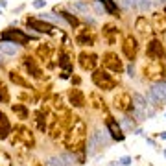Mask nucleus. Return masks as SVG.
<instances>
[{"instance_id": "nucleus-1", "label": "nucleus", "mask_w": 166, "mask_h": 166, "mask_svg": "<svg viewBox=\"0 0 166 166\" xmlns=\"http://www.w3.org/2000/svg\"><path fill=\"white\" fill-rule=\"evenodd\" d=\"M87 137V126L83 120H74L72 127L68 129L65 137V146L68 150H81L83 148V142Z\"/></svg>"}, {"instance_id": "nucleus-2", "label": "nucleus", "mask_w": 166, "mask_h": 166, "mask_svg": "<svg viewBox=\"0 0 166 166\" xmlns=\"http://www.w3.org/2000/svg\"><path fill=\"white\" fill-rule=\"evenodd\" d=\"M13 146H24V148H33V144H35V138H33V133L28 129V127H24V126H19V127H15V131H13Z\"/></svg>"}, {"instance_id": "nucleus-3", "label": "nucleus", "mask_w": 166, "mask_h": 166, "mask_svg": "<svg viewBox=\"0 0 166 166\" xmlns=\"http://www.w3.org/2000/svg\"><path fill=\"white\" fill-rule=\"evenodd\" d=\"M92 81L98 89H103V91H113L116 87V81L111 77V74H107L103 70H94L92 72Z\"/></svg>"}, {"instance_id": "nucleus-4", "label": "nucleus", "mask_w": 166, "mask_h": 166, "mask_svg": "<svg viewBox=\"0 0 166 166\" xmlns=\"http://www.w3.org/2000/svg\"><path fill=\"white\" fill-rule=\"evenodd\" d=\"M146 77L151 81H161L164 80V63L159 59H151L146 65Z\"/></svg>"}, {"instance_id": "nucleus-5", "label": "nucleus", "mask_w": 166, "mask_h": 166, "mask_svg": "<svg viewBox=\"0 0 166 166\" xmlns=\"http://www.w3.org/2000/svg\"><path fill=\"white\" fill-rule=\"evenodd\" d=\"M0 41H9V42H15V44H24L30 41V37L26 33H22L20 30H7L0 35Z\"/></svg>"}, {"instance_id": "nucleus-6", "label": "nucleus", "mask_w": 166, "mask_h": 166, "mask_svg": "<svg viewBox=\"0 0 166 166\" xmlns=\"http://www.w3.org/2000/svg\"><path fill=\"white\" fill-rule=\"evenodd\" d=\"M26 24L31 28V30H35L39 33H54V26L48 24L46 20H42V19H26Z\"/></svg>"}, {"instance_id": "nucleus-7", "label": "nucleus", "mask_w": 166, "mask_h": 166, "mask_svg": "<svg viewBox=\"0 0 166 166\" xmlns=\"http://www.w3.org/2000/svg\"><path fill=\"white\" fill-rule=\"evenodd\" d=\"M115 107L118 111H124V113H129L133 109V100H131V94L127 92H120L118 96H115Z\"/></svg>"}, {"instance_id": "nucleus-8", "label": "nucleus", "mask_w": 166, "mask_h": 166, "mask_svg": "<svg viewBox=\"0 0 166 166\" xmlns=\"http://www.w3.org/2000/svg\"><path fill=\"white\" fill-rule=\"evenodd\" d=\"M105 124H107V129H109V133H111V137H113L115 140L122 142V140L126 138V135L122 133V127L118 126V122H116L113 116H107V118H105Z\"/></svg>"}, {"instance_id": "nucleus-9", "label": "nucleus", "mask_w": 166, "mask_h": 166, "mask_svg": "<svg viewBox=\"0 0 166 166\" xmlns=\"http://www.w3.org/2000/svg\"><path fill=\"white\" fill-rule=\"evenodd\" d=\"M103 65L107 66L109 70H113V72H122V68H124V66H122V61L118 59V55L116 54H113V52H109V54H105L103 55Z\"/></svg>"}, {"instance_id": "nucleus-10", "label": "nucleus", "mask_w": 166, "mask_h": 166, "mask_svg": "<svg viewBox=\"0 0 166 166\" xmlns=\"http://www.w3.org/2000/svg\"><path fill=\"white\" fill-rule=\"evenodd\" d=\"M146 54H148L150 59H159V61H162V59H164V46H162L159 41H151V42L148 44Z\"/></svg>"}, {"instance_id": "nucleus-11", "label": "nucleus", "mask_w": 166, "mask_h": 166, "mask_svg": "<svg viewBox=\"0 0 166 166\" xmlns=\"http://www.w3.org/2000/svg\"><path fill=\"white\" fill-rule=\"evenodd\" d=\"M122 50H124L126 57L133 61V59H135V55H137V39L133 35H127L124 39V44H122Z\"/></svg>"}, {"instance_id": "nucleus-12", "label": "nucleus", "mask_w": 166, "mask_h": 166, "mask_svg": "<svg viewBox=\"0 0 166 166\" xmlns=\"http://www.w3.org/2000/svg\"><path fill=\"white\" fill-rule=\"evenodd\" d=\"M96 63H98V57H96V55H89V54H81L80 55V65H81V68L83 70H89V68H94V66H96Z\"/></svg>"}, {"instance_id": "nucleus-13", "label": "nucleus", "mask_w": 166, "mask_h": 166, "mask_svg": "<svg viewBox=\"0 0 166 166\" xmlns=\"http://www.w3.org/2000/svg\"><path fill=\"white\" fill-rule=\"evenodd\" d=\"M151 92H153V96L159 100V102L164 105V102H166V81H159V83H155L153 85V89H151Z\"/></svg>"}, {"instance_id": "nucleus-14", "label": "nucleus", "mask_w": 166, "mask_h": 166, "mask_svg": "<svg viewBox=\"0 0 166 166\" xmlns=\"http://www.w3.org/2000/svg\"><path fill=\"white\" fill-rule=\"evenodd\" d=\"M9 133H11V124H9V120L7 116L0 111V140H4L9 137Z\"/></svg>"}, {"instance_id": "nucleus-15", "label": "nucleus", "mask_w": 166, "mask_h": 166, "mask_svg": "<svg viewBox=\"0 0 166 166\" xmlns=\"http://www.w3.org/2000/svg\"><path fill=\"white\" fill-rule=\"evenodd\" d=\"M68 98H70V103L74 107H83L85 105V96L81 94V91H77V89H72Z\"/></svg>"}, {"instance_id": "nucleus-16", "label": "nucleus", "mask_w": 166, "mask_h": 166, "mask_svg": "<svg viewBox=\"0 0 166 166\" xmlns=\"http://www.w3.org/2000/svg\"><path fill=\"white\" fill-rule=\"evenodd\" d=\"M153 30L159 31V33H164L166 31V19L161 13H155L153 15Z\"/></svg>"}, {"instance_id": "nucleus-17", "label": "nucleus", "mask_w": 166, "mask_h": 166, "mask_svg": "<svg viewBox=\"0 0 166 166\" xmlns=\"http://www.w3.org/2000/svg\"><path fill=\"white\" fill-rule=\"evenodd\" d=\"M0 52L6 54V55H15L19 52V46L15 42H9V41H2V44H0Z\"/></svg>"}, {"instance_id": "nucleus-18", "label": "nucleus", "mask_w": 166, "mask_h": 166, "mask_svg": "<svg viewBox=\"0 0 166 166\" xmlns=\"http://www.w3.org/2000/svg\"><path fill=\"white\" fill-rule=\"evenodd\" d=\"M11 109H13V113L20 118V120H28L30 116V111L26 105H22V103H15V105H11Z\"/></svg>"}, {"instance_id": "nucleus-19", "label": "nucleus", "mask_w": 166, "mask_h": 166, "mask_svg": "<svg viewBox=\"0 0 166 166\" xmlns=\"http://www.w3.org/2000/svg\"><path fill=\"white\" fill-rule=\"evenodd\" d=\"M135 28H137L140 33H148V31H151V26L148 24L146 17H138V19H137V22H135Z\"/></svg>"}, {"instance_id": "nucleus-20", "label": "nucleus", "mask_w": 166, "mask_h": 166, "mask_svg": "<svg viewBox=\"0 0 166 166\" xmlns=\"http://www.w3.org/2000/svg\"><path fill=\"white\" fill-rule=\"evenodd\" d=\"M92 42H94V39L89 31H83V33L77 35V44H81V46H91Z\"/></svg>"}, {"instance_id": "nucleus-21", "label": "nucleus", "mask_w": 166, "mask_h": 166, "mask_svg": "<svg viewBox=\"0 0 166 166\" xmlns=\"http://www.w3.org/2000/svg\"><path fill=\"white\" fill-rule=\"evenodd\" d=\"M96 2H100L103 7H105V11L109 15H115L116 11H118V7H116V4H115V0H96Z\"/></svg>"}, {"instance_id": "nucleus-22", "label": "nucleus", "mask_w": 166, "mask_h": 166, "mask_svg": "<svg viewBox=\"0 0 166 166\" xmlns=\"http://www.w3.org/2000/svg\"><path fill=\"white\" fill-rule=\"evenodd\" d=\"M24 66L28 68V72H31V76H35V77H39V76H41V70L37 68V65L33 63V59H31V57H26Z\"/></svg>"}, {"instance_id": "nucleus-23", "label": "nucleus", "mask_w": 166, "mask_h": 166, "mask_svg": "<svg viewBox=\"0 0 166 166\" xmlns=\"http://www.w3.org/2000/svg\"><path fill=\"white\" fill-rule=\"evenodd\" d=\"M39 19H42V20H50V22H55V24H63V19L59 17V15H55V13H42Z\"/></svg>"}, {"instance_id": "nucleus-24", "label": "nucleus", "mask_w": 166, "mask_h": 166, "mask_svg": "<svg viewBox=\"0 0 166 166\" xmlns=\"http://www.w3.org/2000/svg\"><path fill=\"white\" fill-rule=\"evenodd\" d=\"M57 11H59V9H57ZM59 15H61V17H63V19H65L66 22H68V24H70L72 28H76V26H77V19H76L74 15L66 13V11H59Z\"/></svg>"}, {"instance_id": "nucleus-25", "label": "nucleus", "mask_w": 166, "mask_h": 166, "mask_svg": "<svg viewBox=\"0 0 166 166\" xmlns=\"http://www.w3.org/2000/svg\"><path fill=\"white\" fill-rule=\"evenodd\" d=\"M9 80L13 81V83H17V85H20V87H28V83L22 80V77H20L17 72H9Z\"/></svg>"}, {"instance_id": "nucleus-26", "label": "nucleus", "mask_w": 166, "mask_h": 166, "mask_svg": "<svg viewBox=\"0 0 166 166\" xmlns=\"http://www.w3.org/2000/svg\"><path fill=\"white\" fill-rule=\"evenodd\" d=\"M0 166H11V157L6 151H0Z\"/></svg>"}, {"instance_id": "nucleus-27", "label": "nucleus", "mask_w": 166, "mask_h": 166, "mask_svg": "<svg viewBox=\"0 0 166 166\" xmlns=\"http://www.w3.org/2000/svg\"><path fill=\"white\" fill-rule=\"evenodd\" d=\"M59 65L63 66V68H65V72H70V61H68V57H66V55H61V57H59Z\"/></svg>"}, {"instance_id": "nucleus-28", "label": "nucleus", "mask_w": 166, "mask_h": 166, "mask_svg": "<svg viewBox=\"0 0 166 166\" xmlns=\"http://www.w3.org/2000/svg\"><path fill=\"white\" fill-rule=\"evenodd\" d=\"M0 102H2V103H7L9 102V94H7V89L2 85V87H0Z\"/></svg>"}, {"instance_id": "nucleus-29", "label": "nucleus", "mask_w": 166, "mask_h": 166, "mask_svg": "<svg viewBox=\"0 0 166 166\" xmlns=\"http://www.w3.org/2000/svg\"><path fill=\"white\" fill-rule=\"evenodd\" d=\"M122 126H124L126 129H133L135 127V122H131L129 118H122Z\"/></svg>"}, {"instance_id": "nucleus-30", "label": "nucleus", "mask_w": 166, "mask_h": 166, "mask_svg": "<svg viewBox=\"0 0 166 166\" xmlns=\"http://www.w3.org/2000/svg\"><path fill=\"white\" fill-rule=\"evenodd\" d=\"M116 30H115V26H105V35L109 37V41L113 42V33H115Z\"/></svg>"}, {"instance_id": "nucleus-31", "label": "nucleus", "mask_w": 166, "mask_h": 166, "mask_svg": "<svg viewBox=\"0 0 166 166\" xmlns=\"http://www.w3.org/2000/svg\"><path fill=\"white\" fill-rule=\"evenodd\" d=\"M37 124H39V129L44 131V118H42V113H37Z\"/></svg>"}, {"instance_id": "nucleus-32", "label": "nucleus", "mask_w": 166, "mask_h": 166, "mask_svg": "<svg viewBox=\"0 0 166 166\" xmlns=\"http://www.w3.org/2000/svg\"><path fill=\"white\" fill-rule=\"evenodd\" d=\"M39 55H41V57H44V59H46V57H48V48L41 46V48H39Z\"/></svg>"}, {"instance_id": "nucleus-33", "label": "nucleus", "mask_w": 166, "mask_h": 166, "mask_svg": "<svg viewBox=\"0 0 166 166\" xmlns=\"http://www.w3.org/2000/svg\"><path fill=\"white\" fill-rule=\"evenodd\" d=\"M44 4H46V0H35V2H33V7H42Z\"/></svg>"}, {"instance_id": "nucleus-34", "label": "nucleus", "mask_w": 166, "mask_h": 166, "mask_svg": "<svg viewBox=\"0 0 166 166\" xmlns=\"http://www.w3.org/2000/svg\"><path fill=\"white\" fill-rule=\"evenodd\" d=\"M120 162L124 164V166H127V164H131V159H129V157H122V159H120Z\"/></svg>"}, {"instance_id": "nucleus-35", "label": "nucleus", "mask_w": 166, "mask_h": 166, "mask_svg": "<svg viewBox=\"0 0 166 166\" xmlns=\"http://www.w3.org/2000/svg\"><path fill=\"white\" fill-rule=\"evenodd\" d=\"M127 72H129V76H135V68H133V65L127 66Z\"/></svg>"}, {"instance_id": "nucleus-36", "label": "nucleus", "mask_w": 166, "mask_h": 166, "mask_svg": "<svg viewBox=\"0 0 166 166\" xmlns=\"http://www.w3.org/2000/svg\"><path fill=\"white\" fill-rule=\"evenodd\" d=\"M161 137H162V138H164V140H166V133H161Z\"/></svg>"}, {"instance_id": "nucleus-37", "label": "nucleus", "mask_w": 166, "mask_h": 166, "mask_svg": "<svg viewBox=\"0 0 166 166\" xmlns=\"http://www.w3.org/2000/svg\"><path fill=\"white\" fill-rule=\"evenodd\" d=\"M0 63H2V57H0Z\"/></svg>"}, {"instance_id": "nucleus-38", "label": "nucleus", "mask_w": 166, "mask_h": 166, "mask_svg": "<svg viewBox=\"0 0 166 166\" xmlns=\"http://www.w3.org/2000/svg\"><path fill=\"white\" fill-rule=\"evenodd\" d=\"M164 13H166V7H164Z\"/></svg>"}]
</instances>
